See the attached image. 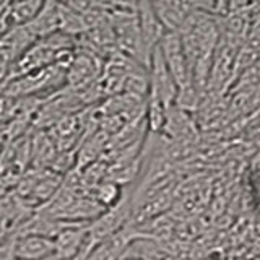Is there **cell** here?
<instances>
[{
  "label": "cell",
  "instance_id": "1",
  "mask_svg": "<svg viewBox=\"0 0 260 260\" xmlns=\"http://www.w3.org/2000/svg\"><path fill=\"white\" fill-rule=\"evenodd\" d=\"M159 49H161L162 59L166 62V67L171 75H173L176 85L179 88V93L195 89L192 70H190L189 60H187L179 31H166L159 43Z\"/></svg>",
  "mask_w": 260,
  "mask_h": 260
},
{
  "label": "cell",
  "instance_id": "2",
  "mask_svg": "<svg viewBox=\"0 0 260 260\" xmlns=\"http://www.w3.org/2000/svg\"><path fill=\"white\" fill-rule=\"evenodd\" d=\"M137 16H138V24H140L145 52L151 60L153 51L159 46L161 39L168 29L162 24L153 0H137Z\"/></svg>",
  "mask_w": 260,
  "mask_h": 260
},
{
  "label": "cell",
  "instance_id": "3",
  "mask_svg": "<svg viewBox=\"0 0 260 260\" xmlns=\"http://www.w3.org/2000/svg\"><path fill=\"white\" fill-rule=\"evenodd\" d=\"M55 257L54 238L43 234H21L15 238V258L18 260H49Z\"/></svg>",
  "mask_w": 260,
  "mask_h": 260
},
{
  "label": "cell",
  "instance_id": "4",
  "mask_svg": "<svg viewBox=\"0 0 260 260\" xmlns=\"http://www.w3.org/2000/svg\"><path fill=\"white\" fill-rule=\"evenodd\" d=\"M0 260H15V239L0 244Z\"/></svg>",
  "mask_w": 260,
  "mask_h": 260
},
{
  "label": "cell",
  "instance_id": "5",
  "mask_svg": "<svg viewBox=\"0 0 260 260\" xmlns=\"http://www.w3.org/2000/svg\"><path fill=\"white\" fill-rule=\"evenodd\" d=\"M93 249V244H89V246H86L81 252H78L77 255H73V257H69V258H62V260H88L89 257V250Z\"/></svg>",
  "mask_w": 260,
  "mask_h": 260
},
{
  "label": "cell",
  "instance_id": "6",
  "mask_svg": "<svg viewBox=\"0 0 260 260\" xmlns=\"http://www.w3.org/2000/svg\"><path fill=\"white\" fill-rule=\"evenodd\" d=\"M120 260H143V258H138V257H130V258H120Z\"/></svg>",
  "mask_w": 260,
  "mask_h": 260
},
{
  "label": "cell",
  "instance_id": "7",
  "mask_svg": "<svg viewBox=\"0 0 260 260\" xmlns=\"http://www.w3.org/2000/svg\"><path fill=\"white\" fill-rule=\"evenodd\" d=\"M15 260H18V258H15ZM49 260H59V258H57V257H54V258H49Z\"/></svg>",
  "mask_w": 260,
  "mask_h": 260
}]
</instances>
